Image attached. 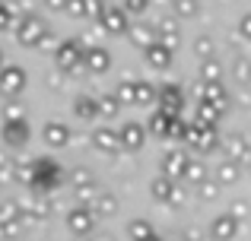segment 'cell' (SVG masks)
I'll use <instances>...</instances> for the list:
<instances>
[{
  "label": "cell",
  "instance_id": "1",
  "mask_svg": "<svg viewBox=\"0 0 251 241\" xmlns=\"http://www.w3.org/2000/svg\"><path fill=\"white\" fill-rule=\"evenodd\" d=\"M48 22H45L42 16H19V22H16V29H13V35H16V42L23 44V48H38L42 44V38L48 35Z\"/></svg>",
  "mask_w": 251,
  "mask_h": 241
},
{
  "label": "cell",
  "instance_id": "2",
  "mask_svg": "<svg viewBox=\"0 0 251 241\" xmlns=\"http://www.w3.org/2000/svg\"><path fill=\"white\" fill-rule=\"evenodd\" d=\"M83 57H86V48H83L80 38H64V42L57 44V51H54V64H57V70H64V73L80 70Z\"/></svg>",
  "mask_w": 251,
  "mask_h": 241
},
{
  "label": "cell",
  "instance_id": "3",
  "mask_svg": "<svg viewBox=\"0 0 251 241\" xmlns=\"http://www.w3.org/2000/svg\"><path fill=\"white\" fill-rule=\"evenodd\" d=\"M184 143L188 146H194L197 153H213L216 146H220V136H216L213 127H207V124L201 121H188V130H184Z\"/></svg>",
  "mask_w": 251,
  "mask_h": 241
},
{
  "label": "cell",
  "instance_id": "4",
  "mask_svg": "<svg viewBox=\"0 0 251 241\" xmlns=\"http://www.w3.org/2000/svg\"><path fill=\"white\" fill-rule=\"evenodd\" d=\"M130 13L124 10V6H108V10L102 13V19H99V29L108 32V35H127L130 32Z\"/></svg>",
  "mask_w": 251,
  "mask_h": 241
},
{
  "label": "cell",
  "instance_id": "5",
  "mask_svg": "<svg viewBox=\"0 0 251 241\" xmlns=\"http://www.w3.org/2000/svg\"><path fill=\"white\" fill-rule=\"evenodd\" d=\"M25 86V70L19 67V64H6L3 70H0V92L6 95V99H16L19 92H23Z\"/></svg>",
  "mask_w": 251,
  "mask_h": 241
},
{
  "label": "cell",
  "instance_id": "6",
  "mask_svg": "<svg viewBox=\"0 0 251 241\" xmlns=\"http://www.w3.org/2000/svg\"><path fill=\"white\" fill-rule=\"evenodd\" d=\"M156 108H159V111H166V114L181 118V108H184V92H181V86H175V83L159 86V102H156Z\"/></svg>",
  "mask_w": 251,
  "mask_h": 241
},
{
  "label": "cell",
  "instance_id": "7",
  "mask_svg": "<svg viewBox=\"0 0 251 241\" xmlns=\"http://www.w3.org/2000/svg\"><path fill=\"white\" fill-rule=\"evenodd\" d=\"M32 168H35V181H32V184L42 187V191H48V187H54L57 181H61V165L51 162V159H35Z\"/></svg>",
  "mask_w": 251,
  "mask_h": 241
},
{
  "label": "cell",
  "instance_id": "8",
  "mask_svg": "<svg viewBox=\"0 0 251 241\" xmlns=\"http://www.w3.org/2000/svg\"><path fill=\"white\" fill-rule=\"evenodd\" d=\"M156 38H159L169 51H175L178 44H181V22H178V16H162L159 22H156Z\"/></svg>",
  "mask_w": 251,
  "mask_h": 241
},
{
  "label": "cell",
  "instance_id": "9",
  "mask_svg": "<svg viewBox=\"0 0 251 241\" xmlns=\"http://www.w3.org/2000/svg\"><path fill=\"white\" fill-rule=\"evenodd\" d=\"M92 222H96V213L89 206H76V210L67 213V229L74 232L76 238H86L92 232Z\"/></svg>",
  "mask_w": 251,
  "mask_h": 241
},
{
  "label": "cell",
  "instance_id": "10",
  "mask_svg": "<svg viewBox=\"0 0 251 241\" xmlns=\"http://www.w3.org/2000/svg\"><path fill=\"white\" fill-rule=\"evenodd\" d=\"M188 165H191V159L181 153V149H169V153L162 155V175L172 178V181L184 178V175H188Z\"/></svg>",
  "mask_w": 251,
  "mask_h": 241
},
{
  "label": "cell",
  "instance_id": "11",
  "mask_svg": "<svg viewBox=\"0 0 251 241\" xmlns=\"http://www.w3.org/2000/svg\"><path fill=\"white\" fill-rule=\"evenodd\" d=\"M92 146L105 155H115L118 149H121V133L111 130V127H96L92 130Z\"/></svg>",
  "mask_w": 251,
  "mask_h": 241
},
{
  "label": "cell",
  "instance_id": "12",
  "mask_svg": "<svg viewBox=\"0 0 251 241\" xmlns=\"http://www.w3.org/2000/svg\"><path fill=\"white\" fill-rule=\"evenodd\" d=\"M210 235L216 241H232L239 235V216H232V213H223V216H216L213 222H210Z\"/></svg>",
  "mask_w": 251,
  "mask_h": 241
},
{
  "label": "cell",
  "instance_id": "13",
  "mask_svg": "<svg viewBox=\"0 0 251 241\" xmlns=\"http://www.w3.org/2000/svg\"><path fill=\"white\" fill-rule=\"evenodd\" d=\"M3 143L6 146H13V149H19V146H25L29 143V121H3Z\"/></svg>",
  "mask_w": 251,
  "mask_h": 241
},
{
  "label": "cell",
  "instance_id": "14",
  "mask_svg": "<svg viewBox=\"0 0 251 241\" xmlns=\"http://www.w3.org/2000/svg\"><path fill=\"white\" fill-rule=\"evenodd\" d=\"M118 133H121V149H127V153H137V149L143 146V140H147V127L137 124V121L124 124Z\"/></svg>",
  "mask_w": 251,
  "mask_h": 241
},
{
  "label": "cell",
  "instance_id": "15",
  "mask_svg": "<svg viewBox=\"0 0 251 241\" xmlns=\"http://www.w3.org/2000/svg\"><path fill=\"white\" fill-rule=\"evenodd\" d=\"M111 67V54L105 48H99V44H92V48H86V57H83V70H89V73H105V70Z\"/></svg>",
  "mask_w": 251,
  "mask_h": 241
},
{
  "label": "cell",
  "instance_id": "16",
  "mask_svg": "<svg viewBox=\"0 0 251 241\" xmlns=\"http://www.w3.org/2000/svg\"><path fill=\"white\" fill-rule=\"evenodd\" d=\"M70 184H74L76 197H83V200L92 203V197H96V178H92L89 168H76V172L70 175Z\"/></svg>",
  "mask_w": 251,
  "mask_h": 241
},
{
  "label": "cell",
  "instance_id": "17",
  "mask_svg": "<svg viewBox=\"0 0 251 241\" xmlns=\"http://www.w3.org/2000/svg\"><path fill=\"white\" fill-rule=\"evenodd\" d=\"M172 54H175V51H169L166 44L159 42V38H156L153 44H150L147 51H143V57H147V64L153 70H169V64H172Z\"/></svg>",
  "mask_w": 251,
  "mask_h": 241
},
{
  "label": "cell",
  "instance_id": "18",
  "mask_svg": "<svg viewBox=\"0 0 251 241\" xmlns=\"http://www.w3.org/2000/svg\"><path fill=\"white\" fill-rule=\"evenodd\" d=\"M45 143L54 149H64L70 143V127L64 121H48L45 124Z\"/></svg>",
  "mask_w": 251,
  "mask_h": 241
},
{
  "label": "cell",
  "instance_id": "19",
  "mask_svg": "<svg viewBox=\"0 0 251 241\" xmlns=\"http://www.w3.org/2000/svg\"><path fill=\"white\" fill-rule=\"evenodd\" d=\"M89 210L96 213V216L111 219V216H118L121 203H118V197H115V194H96V197H92V203H89Z\"/></svg>",
  "mask_w": 251,
  "mask_h": 241
},
{
  "label": "cell",
  "instance_id": "20",
  "mask_svg": "<svg viewBox=\"0 0 251 241\" xmlns=\"http://www.w3.org/2000/svg\"><path fill=\"white\" fill-rule=\"evenodd\" d=\"M74 114L80 121L102 118V114H99V99H96V95H76V99H74Z\"/></svg>",
  "mask_w": 251,
  "mask_h": 241
},
{
  "label": "cell",
  "instance_id": "21",
  "mask_svg": "<svg viewBox=\"0 0 251 241\" xmlns=\"http://www.w3.org/2000/svg\"><path fill=\"white\" fill-rule=\"evenodd\" d=\"M127 35H130V44H137V48L147 51L150 44L156 42V25H150V22H134Z\"/></svg>",
  "mask_w": 251,
  "mask_h": 241
},
{
  "label": "cell",
  "instance_id": "22",
  "mask_svg": "<svg viewBox=\"0 0 251 241\" xmlns=\"http://www.w3.org/2000/svg\"><path fill=\"white\" fill-rule=\"evenodd\" d=\"M150 194H153V200H159V203H172V200H178V191H175V181L172 178H156L153 184H150Z\"/></svg>",
  "mask_w": 251,
  "mask_h": 241
},
{
  "label": "cell",
  "instance_id": "23",
  "mask_svg": "<svg viewBox=\"0 0 251 241\" xmlns=\"http://www.w3.org/2000/svg\"><path fill=\"white\" fill-rule=\"evenodd\" d=\"M201 102H210V105H216L220 111H226V105H229L226 86H223V83H207V89H203V99H201Z\"/></svg>",
  "mask_w": 251,
  "mask_h": 241
},
{
  "label": "cell",
  "instance_id": "24",
  "mask_svg": "<svg viewBox=\"0 0 251 241\" xmlns=\"http://www.w3.org/2000/svg\"><path fill=\"white\" fill-rule=\"evenodd\" d=\"M153 102H159V89L143 80H134V105H153Z\"/></svg>",
  "mask_w": 251,
  "mask_h": 241
},
{
  "label": "cell",
  "instance_id": "25",
  "mask_svg": "<svg viewBox=\"0 0 251 241\" xmlns=\"http://www.w3.org/2000/svg\"><path fill=\"white\" fill-rule=\"evenodd\" d=\"M229 155H232V162H251V146L245 136H229Z\"/></svg>",
  "mask_w": 251,
  "mask_h": 241
},
{
  "label": "cell",
  "instance_id": "26",
  "mask_svg": "<svg viewBox=\"0 0 251 241\" xmlns=\"http://www.w3.org/2000/svg\"><path fill=\"white\" fill-rule=\"evenodd\" d=\"M235 181H239V162H223L216 168V184H235Z\"/></svg>",
  "mask_w": 251,
  "mask_h": 241
},
{
  "label": "cell",
  "instance_id": "27",
  "mask_svg": "<svg viewBox=\"0 0 251 241\" xmlns=\"http://www.w3.org/2000/svg\"><path fill=\"white\" fill-rule=\"evenodd\" d=\"M220 108L216 105H210V102H197V121L201 124H207V127H216V121H220Z\"/></svg>",
  "mask_w": 251,
  "mask_h": 241
},
{
  "label": "cell",
  "instance_id": "28",
  "mask_svg": "<svg viewBox=\"0 0 251 241\" xmlns=\"http://www.w3.org/2000/svg\"><path fill=\"white\" fill-rule=\"evenodd\" d=\"M232 80L242 83V86H251V61H248V57H235V64H232Z\"/></svg>",
  "mask_w": 251,
  "mask_h": 241
},
{
  "label": "cell",
  "instance_id": "29",
  "mask_svg": "<svg viewBox=\"0 0 251 241\" xmlns=\"http://www.w3.org/2000/svg\"><path fill=\"white\" fill-rule=\"evenodd\" d=\"M118 111H121V99H118L115 92L111 95H99V114H102V118H115Z\"/></svg>",
  "mask_w": 251,
  "mask_h": 241
},
{
  "label": "cell",
  "instance_id": "30",
  "mask_svg": "<svg viewBox=\"0 0 251 241\" xmlns=\"http://www.w3.org/2000/svg\"><path fill=\"white\" fill-rule=\"evenodd\" d=\"M172 6H175L178 19H194L197 13H201V3H197V0H172Z\"/></svg>",
  "mask_w": 251,
  "mask_h": 241
},
{
  "label": "cell",
  "instance_id": "31",
  "mask_svg": "<svg viewBox=\"0 0 251 241\" xmlns=\"http://www.w3.org/2000/svg\"><path fill=\"white\" fill-rule=\"evenodd\" d=\"M127 232H130V238H134V241H150V238H156V235H153V225H150L147 219H134Z\"/></svg>",
  "mask_w": 251,
  "mask_h": 241
},
{
  "label": "cell",
  "instance_id": "32",
  "mask_svg": "<svg viewBox=\"0 0 251 241\" xmlns=\"http://www.w3.org/2000/svg\"><path fill=\"white\" fill-rule=\"evenodd\" d=\"M201 83H223V67L216 61H203L201 64Z\"/></svg>",
  "mask_w": 251,
  "mask_h": 241
},
{
  "label": "cell",
  "instance_id": "33",
  "mask_svg": "<svg viewBox=\"0 0 251 241\" xmlns=\"http://www.w3.org/2000/svg\"><path fill=\"white\" fill-rule=\"evenodd\" d=\"M213 38H210V35H201V38H197V42H194V54L197 57H201V64L203 61H213Z\"/></svg>",
  "mask_w": 251,
  "mask_h": 241
},
{
  "label": "cell",
  "instance_id": "34",
  "mask_svg": "<svg viewBox=\"0 0 251 241\" xmlns=\"http://www.w3.org/2000/svg\"><path fill=\"white\" fill-rule=\"evenodd\" d=\"M16 22H19V16L13 13V6L0 0V32H6V29H16Z\"/></svg>",
  "mask_w": 251,
  "mask_h": 241
},
{
  "label": "cell",
  "instance_id": "35",
  "mask_svg": "<svg viewBox=\"0 0 251 241\" xmlns=\"http://www.w3.org/2000/svg\"><path fill=\"white\" fill-rule=\"evenodd\" d=\"M184 178H188L191 184H203V181H207V168H203L201 162H191V165H188V175H184Z\"/></svg>",
  "mask_w": 251,
  "mask_h": 241
},
{
  "label": "cell",
  "instance_id": "36",
  "mask_svg": "<svg viewBox=\"0 0 251 241\" xmlns=\"http://www.w3.org/2000/svg\"><path fill=\"white\" fill-rule=\"evenodd\" d=\"M115 95L121 99V105H134V83H130V80H124L121 86L115 89Z\"/></svg>",
  "mask_w": 251,
  "mask_h": 241
},
{
  "label": "cell",
  "instance_id": "37",
  "mask_svg": "<svg viewBox=\"0 0 251 241\" xmlns=\"http://www.w3.org/2000/svg\"><path fill=\"white\" fill-rule=\"evenodd\" d=\"M45 213H48V203H45V197H32L29 200V219H45Z\"/></svg>",
  "mask_w": 251,
  "mask_h": 241
},
{
  "label": "cell",
  "instance_id": "38",
  "mask_svg": "<svg viewBox=\"0 0 251 241\" xmlns=\"http://www.w3.org/2000/svg\"><path fill=\"white\" fill-rule=\"evenodd\" d=\"M105 10H108V6H105L102 0H86V19H96V22H99Z\"/></svg>",
  "mask_w": 251,
  "mask_h": 241
},
{
  "label": "cell",
  "instance_id": "39",
  "mask_svg": "<svg viewBox=\"0 0 251 241\" xmlns=\"http://www.w3.org/2000/svg\"><path fill=\"white\" fill-rule=\"evenodd\" d=\"M67 16L86 19V0H67Z\"/></svg>",
  "mask_w": 251,
  "mask_h": 241
},
{
  "label": "cell",
  "instance_id": "40",
  "mask_svg": "<svg viewBox=\"0 0 251 241\" xmlns=\"http://www.w3.org/2000/svg\"><path fill=\"white\" fill-rule=\"evenodd\" d=\"M150 6V0H124V10L127 13H143Z\"/></svg>",
  "mask_w": 251,
  "mask_h": 241
},
{
  "label": "cell",
  "instance_id": "41",
  "mask_svg": "<svg viewBox=\"0 0 251 241\" xmlns=\"http://www.w3.org/2000/svg\"><path fill=\"white\" fill-rule=\"evenodd\" d=\"M57 44H61V42H54V35L48 32V35L42 38V44H38V48H42V51H51V54H54V51H57Z\"/></svg>",
  "mask_w": 251,
  "mask_h": 241
},
{
  "label": "cell",
  "instance_id": "42",
  "mask_svg": "<svg viewBox=\"0 0 251 241\" xmlns=\"http://www.w3.org/2000/svg\"><path fill=\"white\" fill-rule=\"evenodd\" d=\"M239 32H242L245 38H251V13H245V16L239 19Z\"/></svg>",
  "mask_w": 251,
  "mask_h": 241
},
{
  "label": "cell",
  "instance_id": "43",
  "mask_svg": "<svg viewBox=\"0 0 251 241\" xmlns=\"http://www.w3.org/2000/svg\"><path fill=\"white\" fill-rule=\"evenodd\" d=\"M45 6L54 13H67V0H45Z\"/></svg>",
  "mask_w": 251,
  "mask_h": 241
},
{
  "label": "cell",
  "instance_id": "44",
  "mask_svg": "<svg viewBox=\"0 0 251 241\" xmlns=\"http://www.w3.org/2000/svg\"><path fill=\"white\" fill-rule=\"evenodd\" d=\"M201 194H203V200H213L216 197V184H207V181H203V184H201Z\"/></svg>",
  "mask_w": 251,
  "mask_h": 241
},
{
  "label": "cell",
  "instance_id": "45",
  "mask_svg": "<svg viewBox=\"0 0 251 241\" xmlns=\"http://www.w3.org/2000/svg\"><path fill=\"white\" fill-rule=\"evenodd\" d=\"M6 67V64H3V51H0V70H3Z\"/></svg>",
  "mask_w": 251,
  "mask_h": 241
},
{
  "label": "cell",
  "instance_id": "46",
  "mask_svg": "<svg viewBox=\"0 0 251 241\" xmlns=\"http://www.w3.org/2000/svg\"><path fill=\"white\" fill-rule=\"evenodd\" d=\"M74 241H89V238H74Z\"/></svg>",
  "mask_w": 251,
  "mask_h": 241
},
{
  "label": "cell",
  "instance_id": "47",
  "mask_svg": "<svg viewBox=\"0 0 251 241\" xmlns=\"http://www.w3.org/2000/svg\"><path fill=\"white\" fill-rule=\"evenodd\" d=\"M150 241H159V238H150Z\"/></svg>",
  "mask_w": 251,
  "mask_h": 241
}]
</instances>
